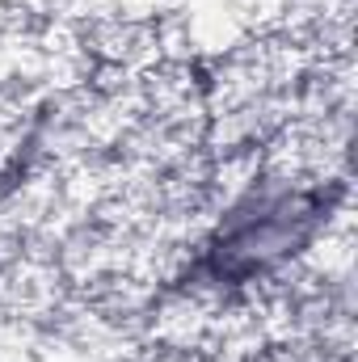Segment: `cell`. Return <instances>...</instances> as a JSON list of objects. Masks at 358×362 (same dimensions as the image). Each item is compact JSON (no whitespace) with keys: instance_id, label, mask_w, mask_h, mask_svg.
I'll return each mask as SVG.
<instances>
[{"instance_id":"1","label":"cell","mask_w":358,"mask_h":362,"mask_svg":"<svg viewBox=\"0 0 358 362\" xmlns=\"http://www.w3.org/2000/svg\"><path fill=\"white\" fill-rule=\"evenodd\" d=\"M346 185L295 169H262L211 215L185 262V286L211 299L253 295L295 270L337 219Z\"/></svg>"}]
</instances>
